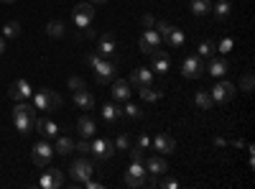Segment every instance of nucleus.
<instances>
[{"mask_svg": "<svg viewBox=\"0 0 255 189\" xmlns=\"http://www.w3.org/2000/svg\"><path fill=\"white\" fill-rule=\"evenodd\" d=\"M87 64L95 69V79H97V85H110V82L115 79V74H118V64H115V61H113V59L100 56L97 51L87 54Z\"/></svg>", "mask_w": 255, "mask_h": 189, "instance_id": "1", "label": "nucleus"}, {"mask_svg": "<svg viewBox=\"0 0 255 189\" xmlns=\"http://www.w3.org/2000/svg\"><path fill=\"white\" fill-rule=\"evenodd\" d=\"M33 120H36V108H31V105H26V102H15L13 125H15V131L20 136H28L33 131Z\"/></svg>", "mask_w": 255, "mask_h": 189, "instance_id": "2", "label": "nucleus"}, {"mask_svg": "<svg viewBox=\"0 0 255 189\" xmlns=\"http://www.w3.org/2000/svg\"><path fill=\"white\" fill-rule=\"evenodd\" d=\"M92 174H95V164L90 159H77L69 166V177H72V184L74 187L77 184H84L87 179H92Z\"/></svg>", "mask_w": 255, "mask_h": 189, "instance_id": "3", "label": "nucleus"}, {"mask_svg": "<svg viewBox=\"0 0 255 189\" xmlns=\"http://www.w3.org/2000/svg\"><path fill=\"white\" fill-rule=\"evenodd\" d=\"M51 159H54V143H49L46 138L36 141V146L31 149V161L36 166H41V169H46V166L51 164Z\"/></svg>", "mask_w": 255, "mask_h": 189, "instance_id": "4", "label": "nucleus"}, {"mask_svg": "<svg viewBox=\"0 0 255 189\" xmlns=\"http://www.w3.org/2000/svg\"><path fill=\"white\" fill-rule=\"evenodd\" d=\"M72 20L77 23V28H90L95 20V5L92 3H77L72 10Z\"/></svg>", "mask_w": 255, "mask_h": 189, "instance_id": "5", "label": "nucleus"}, {"mask_svg": "<svg viewBox=\"0 0 255 189\" xmlns=\"http://www.w3.org/2000/svg\"><path fill=\"white\" fill-rule=\"evenodd\" d=\"M181 74H184L186 79H199V77L204 74V61H202V56H199V54L186 56L184 64H181Z\"/></svg>", "mask_w": 255, "mask_h": 189, "instance_id": "6", "label": "nucleus"}, {"mask_svg": "<svg viewBox=\"0 0 255 189\" xmlns=\"http://www.w3.org/2000/svg\"><path fill=\"white\" fill-rule=\"evenodd\" d=\"M90 154L97 159V161H108L115 156V143L113 141H105V138H95L90 143Z\"/></svg>", "mask_w": 255, "mask_h": 189, "instance_id": "7", "label": "nucleus"}, {"mask_svg": "<svg viewBox=\"0 0 255 189\" xmlns=\"http://www.w3.org/2000/svg\"><path fill=\"white\" fill-rule=\"evenodd\" d=\"M161 33L156 31V28H145L143 31V36H140V41H138V46H140V51L143 54H153L158 46H161Z\"/></svg>", "mask_w": 255, "mask_h": 189, "instance_id": "8", "label": "nucleus"}, {"mask_svg": "<svg viewBox=\"0 0 255 189\" xmlns=\"http://www.w3.org/2000/svg\"><path fill=\"white\" fill-rule=\"evenodd\" d=\"M235 92H238V90H235V85H232V82H225V79H222V82H217V85L209 90L212 100L220 102V105H222V102H230L232 97H235Z\"/></svg>", "mask_w": 255, "mask_h": 189, "instance_id": "9", "label": "nucleus"}, {"mask_svg": "<svg viewBox=\"0 0 255 189\" xmlns=\"http://www.w3.org/2000/svg\"><path fill=\"white\" fill-rule=\"evenodd\" d=\"M8 95H10V100H15V102H23V100H28V97L33 95V87H31L28 79H15L13 85H10V90H8Z\"/></svg>", "mask_w": 255, "mask_h": 189, "instance_id": "10", "label": "nucleus"}, {"mask_svg": "<svg viewBox=\"0 0 255 189\" xmlns=\"http://www.w3.org/2000/svg\"><path fill=\"white\" fill-rule=\"evenodd\" d=\"M130 82L133 87H145V85H153V69H148V67H138L130 72Z\"/></svg>", "mask_w": 255, "mask_h": 189, "instance_id": "11", "label": "nucleus"}, {"mask_svg": "<svg viewBox=\"0 0 255 189\" xmlns=\"http://www.w3.org/2000/svg\"><path fill=\"white\" fill-rule=\"evenodd\" d=\"M61 184H64V174L59 169H46L38 179V187H44V189H56Z\"/></svg>", "mask_w": 255, "mask_h": 189, "instance_id": "12", "label": "nucleus"}, {"mask_svg": "<svg viewBox=\"0 0 255 189\" xmlns=\"http://www.w3.org/2000/svg\"><path fill=\"white\" fill-rule=\"evenodd\" d=\"M118 51V44H115V36L108 31V33H102L100 38H97V54L100 56H113Z\"/></svg>", "mask_w": 255, "mask_h": 189, "instance_id": "13", "label": "nucleus"}, {"mask_svg": "<svg viewBox=\"0 0 255 189\" xmlns=\"http://www.w3.org/2000/svg\"><path fill=\"white\" fill-rule=\"evenodd\" d=\"M153 149L158 154H174L176 151V138L174 136H168V133H158L153 138Z\"/></svg>", "mask_w": 255, "mask_h": 189, "instance_id": "14", "label": "nucleus"}, {"mask_svg": "<svg viewBox=\"0 0 255 189\" xmlns=\"http://www.w3.org/2000/svg\"><path fill=\"white\" fill-rule=\"evenodd\" d=\"M74 105H77L79 110H92V108H95V95H92L87 87L74 90Z\"/></svg>", "mask_w": 255, "mask_h": 189, "instance_id": "15", "label": "nucleus"}, {"mask_svg": "<svg viewBox=\"0 0 255 189\" xmlns=\"http://www.w3.org/2000/svg\"><path fill=\"white\" fill-rule=\"evenodd\" d=\"M204 72H209L212 77H225L227 72H230V64H227V59H220V56H212V61L204 67Z\"/></svg>", "mask_w": 255, "mask_h": 189, "instance_id": "16", "label": "nucleus"}, {"mask_svg": "<svg viewBox=\"0 0 255 189\" xmlns=\"http://www.w3.org/2000/svg\"><path fill=\"white\" fill-rule=\"evenodd\" d=\"M148 56H151V61H153V67H151V69H156L158 74H166L168 67H171V61H168V54H166L163 49H156L153 54H148Z\"/></svg>", "mask_w": 255, "mask_h": 189, "instance_id": "17", "label": "nucleus"}, {"mask_svg": "<svg viewBox=\"0 0 255 189\" xmlns=\"http://www.w3.org/2000/svg\"><path fill=\"white\" fill-rule=\"evenodd\" d=\"M113 100L115 102H123V100H130V95H133V90H130V82H125V79H118V82H113Z\"/></svg>", "mask_w": 255, "mask_h": 189, "instance_id": "18", "label": "nucleus"}, {"mask_svg": "<svg viewBox=\"0 0 255 189\" xmlns=\"http://www.w3.org/2000/svg\"><path fill=\"white\" fill-rule=\"evenodd\" d=\"M77 131H79L82 138H92L97 133V125L90 115H82V118H77Z\"/></svg>", "mask_w": 255, "mask_h": 189, "instance_id": "19", "label": "nucleus"}, {"mask_svg": "<svg viewBox=\"0 0 255 189\" xmlns=\"http://www.w3.org/2000/svg\"><path fill=\"white\" fill-rule=\"evenodd\" d=\"M72 151H74V141H72V138H67V136H56V138H54V154L69 156Z\"/></svg>", "mask_w": 255, "mask_h": 189, "instance_id": "20", "label": "nucleus"}, {"mask_svg": "<svg viewBox=\"0 0 255 189\" xmlns=\"http://www.w3.org/2000/svg\"><path fill=\"white\" fill-rule=\"evenodd\" d=\"M145 169L158 177V174H166V172H168V164H166V159H161V156H148V159H145Z\"/></svg>", "mask_w": 255, "mask_h": 189, "instance_id": "21", "label": "nucleus"}, {"mask_svg": "<svg viewBox=\"0 0 255 189\" xmlns=\"http://www.w3.org/2000/svg\"><path fill=\"white\" fill-rule=\"evenodd\" d=\"M163 41H166V44L171 46V49H179V46L184 44V41H186V36H184V31H181V28H176V26H174L171 31H168V33L163 36Z\"/></svg>", "mask_w": 255, "mask_h": 189, "instance_id": "22", "label": "nucleus"}, {"mask_svg": "<svg viewBox=\"0 0 255 189\" xmlns=\"http://www.w3.org/2000/svg\"><path fill=\"white\" fill-rule=\"evenodd\" d=\"M102 118L108 120V123H118L123 118V110L118 108L115 102H108V105H102Z\"/></svg>", "mask_w": 255, "mask_h": 189, "instance_id": "23", "label": "nucleus"}, {"mask_svg": "<svg viewBox=\"0 0 255 189\" xmlns=\"http://www.w3.org/2000/svg\"><path fill=\"white\" fill-rule=\"evenodd\" d=\"M194 102H197L199 110H212V105H215V100H212L209 90H199V92L194 95Z\"/></svg>", "mask_w": 255, "mask_h": 189, "instance_id": "24", "label": "nucleus"}, {"mask_svg": "<svg viewBox=\"0 0 255 189\" xmlns=\"http://www.w3.org/2000/svg\"><path fill=\"white\" fill-rule=\"evenodd\" d=\"M138 95L145 100V102H156V100H161L163 97V92L161 90H156L153 85H145V87H138Z\"/></svg>", "mask_w": 255, "mask_h": 189, "instance_id": "25", "label": "nucleus"}, {"mask_svg": "<svg viewBox=\"0 0 255 189\" xmlns=\"http://www.w3.org/2000/svg\"><path fill=\"white\" fill-rule=\"evenodd\" d=\"M61 95L59 92H54V90H46V113H54V110H59L61 108Z\"/></svg>", "mask_w": 255, "mask_h": 189, "instance_id": "26", "label": "nucleus"}, {"mask_svg": "<svg viewBox=\"0 0 255 189\" xmlns=\"http://www.w3.org/2000/svg\"><path fill=\"white\" fill-rule=\"evenodd\" d=\"M212 13H215V15H217L220 20H225V18H227V15L232 13V5L227 3V0H217V3L212 5Z\"/></svg>", "mask_w": 255, "mask_h": 189, "instance_id": "27", "label": "nucleus"}, {"mask_svg": "<svg viewBox=\"0 0 255 189\" xmlns=\"http://www.w3.org/2000/svg\"><path fill=\"white\" fill-rule=\"evenodd\" d=\"M46 33H49L51 38H61L64 33H67V28H64L61 20H49V23H46Z\"/></svg>", "mask_w": 255, "mask_h": 189, "instance_id": "28", "label": "nucleus"}, {"mask_svg": "<svg viewBox=\"0 0 255 189\" xmlns=\"http://www.w3.org/2000/svg\"><path fill=\"white\" fill-rule=\"evenodd\" d=\"M3 38H18L20 36V23L18 20H8V23L3 26V33H0Z\"/></svg>", "mask_w": 255, "mask_h": 189, "instance_id": "29", "label": "nucleus"}, {"mask_svg": "<svg viewBox=\"0 0 255 189\" xmlns=\"http://www.w3.org/2000/svg\"><path fill=\"white\" fill-rule=\"evenodd\" d=\"M212 10V5H209V0H191V13H194V15H207Z\"/></svg>", "mask_w": 255, "mask_h": 189, "instance_id": "30", "label": "nucleus"}, {"mask_svg": "<svg viewBox=\"0 0 255 189\" xmlns=\"http://www.w3.org/2000/svg\"><path fill=\"white\" fill-rule=\"evenodd\" d=\"M215 51H217L215 41H202V44H199V56H202V59H204V56H215Z\"/></svg>", "mask_w": 255, "mask_h": 189, "instance_id": "31", "label": "nucleus"}, {"mask_svg": "<svg viewBox=\"0 0 255 189\" xmlns=\"http://www.w3.org/2000/svg\"><path fill=\"white\" fill-rule=\"evenodd\" d=\"M31 97H33V108L46 113V90H38V92H36V95H31Z\"/></svg>", "mask_w": 255, "mask_h": 189, "instance_id": "32", "label": "nucleus"}, {"mask_svg": "<svg viewBox=\"0 0 255 189\" xmlns=\"http://www.w3.org/2000/svg\"><path fill=\"white\" fill-rule=\"evenodd\" d=\"M156 187H166V189H176V187H179V182H176L174 177H166V174H158V179H156Z\"/></svg>", "mask_w": 255, "mask_h": 189, "instance_id": "33", "label": "nucleus"}, {"mask_svg": "<svg viewBox=\"0 0 255 189\" xmlns=\"http://www.w3.org/2000/svg\"><path fill=\"white\" fill-rule=\"evenodd\" d=\"M253 85H255L253 72H245V74H243V79H240V90H243V92H253Z\"/></svg>", "mask_w": 255, "mask_h": 189, "instance_id": "34", "label": "nucleus"}, {"mask_svg": "<svg viewBox=\"0 0 255 189\" xmlns=\"http://www.w3.org/2000/svg\"><path fill=\"white\" fill-rule=\"evenodd\" d=\"M41 133H44V136H46V141H54V138L59 136V128H56V123H51V120H46V123H44V131H41Z\"/></svg>", "mask_w": 255, "mask_h": 189, "instance_id": "35", "label": "nucleus"}, {"mask_svg": "<svg viewBox=\"0 0 255 189\" xmlns=\"http://www.w3.org/2000/svg\"><path fill=\"white\" fill-rule=\"evenodd\" d=\"M125 187H130V189H140V187H145V179L133 177V174H125Z\"/></svg>", "mask_w": 255, "mask_h": 189, "instance_id": "36", "label": "nucleus"}, {"mask_svg": "<svg viewBox=\"0 0 255 189\" xmlns=\"http://www.w3.org/2000/svg\"><path fill=\"white\" fill-rule=\"evenodd\" d=\"M128 174H133V177H140V179H145L143 161H133V164H130V169H128Z\"/></svg>", "mask_w": 255, "mask_h": 189, "instance_id": "37", "label": "nucleus"}, {"mask_svg": "<svg viewBox=\"0 0 255 189\" xmlns=\"http://www.w3.org/2000/svg\"><path fill=\"white\" fill-rule=\"evenodd\" d=\"M113 143H115V151H125V149H128V143H130V138H128L125 133H120Z\"/></svg>", "mask_w": 255, "mask_h": 189, "instance_id": "38", "label": "nucleus"}, {"mask_svg": "<svg viewBox=\"0 0 255 189\" xmlns=\"http://www.w3.org/2000/svg\"><path fill=\"white\" fill-rule=\"evenodd\" d=\"M153 28H158V33H161V38H163V36H166L168 31H171L174 26L168 23V20H156V26H153Z\"/></svg>", "mask_w": 255, "mask_h": 189, "instance_id": "39", "label": "nucleus"}, {"mask_svg": "<svg viewBox=\"0 0 255 189\" xmlns=\"http://www.w3.org/2000/svg\"><path fill=\"white\" fill-rule=\"evenodd\" d=\"M123 115H128V118H133V120H135V118H140L143 113H140V110L135 108V105H128V108L123 110Z\"/></svg>", "mask_w": 255, "mask_h": 189, "instance_id": "40", "label": "nucleus"}, {"mask_svg": "<svg viewBox=\"0 0 255 189\" xmlns=\"http://www.w3.org/2000/svg\"><path fill=\"white\" fill-rule=\"evenodd\" d=\"M82 87H87L82 77H69V90H82Z\"/></svg>", "mask_w": 255, "mask_h": 189, "instance_id": "41", "label": "nucleus"}, {"mask_svg": "<svg viewBox=\"0 0 255 189\" xmlns=\"http://www.w3.org/2000/svg\"><path fill=\"white\" fill-rule=\"evenodd\" d=\"M217 49L222 51V54H227V51H232V38H222L220 44H217Z\"/></svg>", "mask_w": 255, "mask_h": 189, "instance_id": "42", "label": "nucleus"}, {"mask_svg": "<svg viewBox=\"0 0 255 189\" xmlns=\"http://www.w3.org/2000/svg\"><path fill=\"white\" fill-rule=\"evenodd\" d=\"M74 151H77V154H90V143H87V141H79V143L74 146Z\"/></svg>", "mask_w": 255, "mask_h": 189, "instance_id": "43", "label": "nucleus"}, {"mask_svg": "<svg viewBox=\"0 0 255 189\" xmlns=\"http://www.w3.org/2000/svg\"><path fill=\"white\" fill-rule=\"evenodd\" d=\"M148 146H151V138H148V136H138V149H148Z\"/></svg>", "mask_w": 255, "mask_h": 189, "instance_id": "44", "label": "nucleus"}, {"mask_svg": "<svg viewBox=\"0 0 255 189\" xmlns=\"http://www.w3.org/2000/svg\"><path fill=\"white\" fill-rule=\"evenodd\" d=\"M140 23H143L145 28H153V26H156V20H153V15H143V18H140Z\"/></svg>", "mask_w": 255, "mask_h": 189, "instance_id": "45", "label": "nucleus"}, {"mask_svg": "<svg viewBox=\"0 0 255 189\" xmlns=\"http://www.w3.org/2000/svg\"><path fill=\"white\" fill-rule=\"evenodd\" d=\"M130 161H143V149H138V146H135V149L130 151Z\"/></svg>", "mask_w": 255, "mask_h": 189, "instance_id": "46", "label": "nucleus"}, {"mask_svg": "<svg viewBox=\"0 0 255 189\" xmlns=\"http://www.w3.org/2000/svg\"><path fill=\"white\" fill-rule=\"evenodd\" d=\"M3 54H5V38L0 36V56H3Z\"/></svg>", "mask_w": 255, "mask_h": 189, "instance_id": "47", "label": "nucleus"}, {"mask_svg": "<svg viewBox=\"0 0 255 189\" xmlns=\"http://www.w3.org/2000/svg\"><path fill=\"white\" fill-rule=\"evenodd\" d=\"M90 3H97V5H102V3H108V0H90Z\"/></svg>", "mask_w": 255, "mask_h": 189, "instance_id": "48", "label": "nucleus"}, {"mask_svg": "<svg viewBox=\"0 0 255 189\" xmlns=\"http://www.w3.org/2000/svg\"><path fill=\"white\" fill-rule=\"evenodd\" d=\"M0 3H5V5H8V3H15V0H0Z\"/></svg>", "mask_w": 255, "mask_h": 189, "instance_id": "49", "label": "nucleus"}]
</instances>
